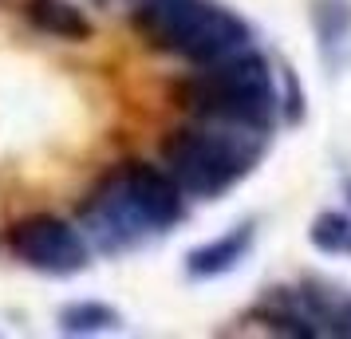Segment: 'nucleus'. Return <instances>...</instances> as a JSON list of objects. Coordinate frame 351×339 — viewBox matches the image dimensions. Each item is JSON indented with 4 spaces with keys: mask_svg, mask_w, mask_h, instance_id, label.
Returning a JSON list of instances; mask_svg holds the SVG:
<instances>
[{
    "mask_svg": "<svg viewBox=\"0 0 351 339\" xmlns=\"http://www.w3.org/2000/svg\"><path fill=\"white\" fill-rule=\"evenodd\" d=\"M265 138H269V130L197 118L193 127L166 134L162 166L182 186L186 197L209 201V197H221L225 190H233L253 170L265 150Z\"/></svg>",
    "mask_w": 351,
    "mask_h": 339,
    "instance_id": "2",
    "label": "nucleus"
},
{
    "mask_svg": "<svg viewBox=\"0 0 351 339\" xmlns=\"http://www.w3.org/2000/svg\"><path fill=\"white\" fill-rule=\"evenodd\" d=\"M245 48H253V28L233 8L213 4V0H197L166 51H174L190 64H213V60L237 55Z\"/></svg>",
    "mask_w": 351,
    "mask_h": 339,
    "instance_id": "5",
    "label": "nucleus"
},
{
    "mask_svg": "<svg viewBox=\"0 0 351 339\" xmlns=\"http://www.w3.org/2000/svg\"><path fill=\"white\" fill-rule=\"evenodd\" d=\"M253 241H256V225L253 221H241V225H233L229 233L206 241L202 249H193L190 257H186V273H190L193 280H213V276L233 273L241 260L249 257Z\"/></svg>",
    "mask_w": 351,
    "mask_h": 339,
    "instance_id": "6",
    "label": "nucleus"
},
{
    "mask_svg": "<svg viewBox=\"0 0 351 339\" xmlns=\"http://www.w3.org/2000/svg\"><path fill=\"white\" fill-rule=\"evenodd\" d=\"M316 32H319V40H324V48H328V55H332V64H335V48H339L351 32V16L339 0L316 4Z\"/></svg>",
    "mask_w": 351,
    "mask_h": 339,
    "instance_id": "12",
    "label": "nucleus"
},
{
    "mask_svg": "<svg viewBox=\"0 0 351 339\" xmlns=\"http://www.w3.org/2000/svg\"><path fill=\"white\" fill-rule=\"evenodd\" d=\"M28 24L36 32L51 36V40H87L91 36V20L67 0H32L28 4Z\"/></svg>",
    "mask_w": 351,
    "mask_h": 339,
    "instance_id": "8",
    "label": "nucleus"
},
{
    "mask_svg": "<svg viewBox=\"0 0 351 339\" xmlns=\"http://www.w3.org/2000/svg\"><path fill=\"white\" fill-rule=\"evenodd\" d=\"M8 249L20 264H28L44 276H75L87 268L91 249L75 225H67L64 217H24L8 229Z\"/></svg>",
    "mask_w": 351,
    "mask_h": 339,
    "instance_id": "4",
    "label": "nucleus"
},
{
    "mask_svg": "<svg viewBox=\"0 0 351 339\" xmlns=\"http://www.w3.org/2000/svg\"><path fill=\"white\" fill-rule=\"evenodd\" d=\"M308 241L316 244L319 253H332V257H351V217L348 213L324 210L308 229Z\"/></svg>",
    "mask_w": 351,
    "mask_h": 339,
    "instance_id": "11",
    "label": "nucleus"
},
{
    "mask_svg": "<svg viewBox=\"0 0 351 339\" xmlns=\"http://www.w3.org/2000/svg\"><path fill=\"white\" fill-rule=\"evenodd\" d=\"M300 300H304V307H308V316H312V323H316L319 336L351 339V296L308 284V288L300 292Z\"/></svg>",
    "mask_w": 351,
    "mask_h": 339,
    "instance_id": "9",
    "label": "nucleus"
},
{
    "mask_svg": "<svg viewBox=\"0 0 351 339\" xmlns=\"http://www.w3.org/2000/svg\"><path fill=\"white\" fill-rule=\"evenodd\" d=\"M197 0H143L138 12H134V28L154 44V48H170L174 32L186 24V16L193 12Z\"/></svg>",
    "mask_w": 351,
    "mask_h": 339,
    "instance_id": "7",
    "label": "nucleus"
},
{
    "mask_svg": "<svg viewBox=\"0 0 351 339\" xmlns=\"http://www.w3.org/2000/svg\"><path fill=\"white\" fill-rule=\"evenodd\" d=\"M178 103L190 107L193 118L269 130L276 114V87L265 55L245 48L213 64H197V71L178 87Z\"/></svg>",
    "mask_w": 351,
    "mask_h": 339,
    "instance_id": "3",
    "label": "nucleus"
},
{
    "mask_svg": "<svg viewBox=\"0 0 351 339\" xmlns=\"http://www.w3.org/2000/svg\"><path fill=\"white\" fill-rule=\"evenodd\" d=\"M119 312L111 304H99V300H80V304H67L60 312V327L71 336H95V331H114L119 327Z\"/></svg>",
    "mask_w": 351,
    "mask_h": 339,
    "instance_id": "10",
    "label": "nucleus"
},
{
    "mask_svg": "<svg viewBox=\"0 0 351 339\" xmlns=\"http://www.w3.org/2000/svg\"><path fill=\"white\" fill-rule=\"evenodd\" d=\"M186 217V194L162 166L123 162L83 205V237L99 253H123Z\"/></svg>",
    "mask_w": 351,
    "mask_h": 339,
    "instance_id": "1",
    "label": "nucleus"
}]
</instances>
